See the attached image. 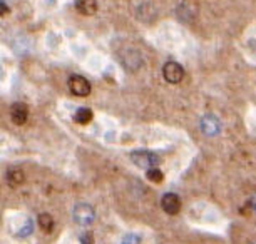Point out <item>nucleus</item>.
<instances>
[{"instance_id":"nucleus-1","label":"nucleus","mask_w":256,"mask_h":244,"mask_svg":"<svg viewBox=\"0 0 256 244\" xmlns=\"http://www.w3.org/2000/svg\"><path fill=\"white\" fill-rule=\"evenodd\" d=\"M131 161L136 164L138 167H142V169H152L159 164V157L151 151L146 149H139L131 152Z\"/></svg>"},{"instance_id":"nucleus-2","label":"nucleus","mask_w":256,"mask_h":244,"mask_svg":"<svg viewBox=\"0 0 256 244\" xmlns=\"http://www.w3.org/2000/svg\"><path fill=\"white\" fill-rule=\"evenodd\" d=\"M72 214H74V221L79 224V226H89V224H92L94 219H96L94 208L90 204H86V203L77 204Z\"/></svg>"},{"instance_id":"nucleus-3","label":"nucleus","mask_w":256,"mask_h":244,"mask_svg":"<svg viewBox=\"0 0 256 244\" xmlns=\"http://www.w3.org/2000/svg\"><path fill=\"white\" fill-rule=\"evenodd\" d=\"M162 75L169 84H180L184 77V69L178 62H168L162 67Z\"/></svg>"},{"instance_id":"nucleus-4","label":"nucleus","mask_w":256,"mask_h":244,"mask_svg":"<svg viewBox=\"0 0 256 244\" xmlns=\"http://www.w3.org/2000/svg\"><path fill=\"white\" fill-rule=\"evenodd\" d=\"M69 89L70 92L77 95V97H86V95L90 94V84L89 80L82 75H72L69 79Z\"/></svg>"},{"instance_id":"nucleus-5","label":"nucleus","mask_w":256,"mask_h":244,"mask_svg":"<svg viewBox=\"0 0 256 244\" xmlns=\"http://www.w3.org/2000/svg\"><path fill=\"white\" fill-rule=\"evenodd\" d=\"M161 206H162V211L169 214V216H174L181 211V199L178 198L176 194L172 193H168L162 196L161 199Z\"/></svg>"},{"instance_id":"nucleus-6","label":"nucleus","mask_w":256,"mask_h":244,"mask_svg":"<svg viewBox=\"0 0 256 244\" xmlns=\"http://www.w3.org/2000/svg\"><path fill=\"white\" fill-rule=\"evenodd\" d=\"M201 129H202V132H204L206 136H216V134H220V131H221V122H220V119L216 116L208 114V116L202 117Z\"/></svg>"},{"instance_id":"nucleus-7","label":"nucleus","mask_w":256,"mask_h":244,"mask_svg":"<svg viewBox=\"0 0 256 244\" xmlns=\"http://www.w3.org/2000/svg\"><path fill=\"white\" fill-rule=\"evenodd\" d=\"M10 117H12V122L17 124V126L26 124L27 117H28V109H27L26 104H22V102L14 104L12 109H10Z\"/></svg>"},{"instance_id":"nucleus-8","label":"nucleus","mask_w":256,"mask_h":244,"mask_svg":"<svg viewBox=\"0 0 256 244\" xmlns=\"http://www.w3.org/2000/svg\"><path fill=\"white\" fill-rule=\"evenodd\" d=\"M76 8L82 15H94L98 12V2L96 0H76Z\"/></svg>"},{"instance_id":"nucleus-9","label":"nucleus","mask_w":256,"mask_h":244,"mask_svg":"<svg viewBox=\"0 0 256 244\" xmlns=\"http://www.w3.org/2000/svg\"><path fill=\"white\" fill-rule=\"evenodd\" d=\"M24 181H26V176H24V172L18 169V167H12V169L7 171V183H8V186L16 188V186H20Z\"/></svg>"},{"instance_id":"nucleus-10","label":"nucleus","mask_w":256,"mask_h":244,"mask_svg":"<svg viewBox=\"0 0 256 244\" xmlns=\"http://www.w3.org/2000/svg\"><path fill=\"white\" fill-rule=\"evenodd\" d=\"M74 121L77 124H89L92 121V111L89 107H80L77 109L76 114H74Z\"/></svg>"},{"instance_id":"nucleus-11","label":"nucleus","mask_w":256,"mask_h":244,"mask_svg":"<svg viewBox=\"0 0 256 244\" xmlns=\"http://www.w3.org/2000/svg\"><path fill=\"white\" fill-rule=\"evenodd\" d=\"M38 226L44 229L46 233H49V231H52V228H54V219H52L50 214L42 213L40 216H38Z\"/></svg>"},{"instance_id":"nucleus-12","label":"nucleus","mask_w":256,"mask_h":244,"mask_svg":"<svg viewBox=\"0 0 256 244\" xmlns=\"http://www.w3.org/2000/svg\"><path fill=\"white\" fill-rule=\"evenodd\" d=\"M148 179L151 181V183H162V179H164V174H162V171L161 169H158V167H152V169H148Z\"/></svg>"},{"instance_id":"nucleus-13","label":"nucleus","mask_w":256,"mask_h":244,"mask_svg":"<svg viewBox=\"0 0 256 244\" xmlns=\"http://www.w3.org/2000/svg\"><path fill=\"white\" fill-rule=\"evenodd\" d=\"M32 233V221H28L26 226H24V231L18 233V236H28Z\"/></svg>"},{"instance_id":"nucleus-14","label":"nucleus","mask_w":256,"mask_h":244,"mask_svg":"<svg viewBox=\"0 0 256 244\" xmlns=\"http://www.w3.org/2000/svg\"><path fill=\"white\" fill-rule=\"evenodd\" d=\"M6 13H8V5L6 0H0V15H6Z\"/></svg>"},{"instance_id":"nucleus-15","label":"nucleus","mask_w":256,"mask_h":244,"mask_svg":"<svg viewBox=\"0 0 256 244\" xmlns=\"http://www.w3.org/2000/svg\"><path fill=\"white\" fill-rule=\"evenodd\" d=\"M80 241H82V244H92V234L90 233L84 234V236L80 238Z\"/></svg>"},{"instance_id":"nucleus-16","label":"nucleus","mask_w":256,"mask_h":244,"mask_svg":"<svg viewBox=\"0 0 256 244\" xmlns=\"http://www.w3.org/2000/svg\"><path fill=\"white\" fill-rule=\"evenodd\" d=\"M250 204H251V208H253V209H254V211H256V196H254V198H253V199H251V201H250Z\"/></svg>"}]
</instances>
